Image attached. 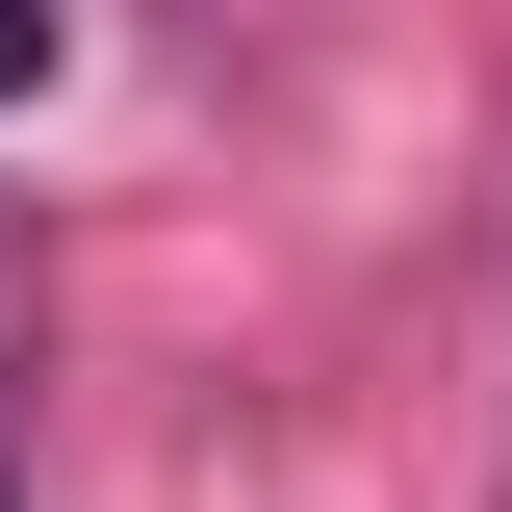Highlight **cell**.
Listing matches in <instances>:
<instances>
[{"mask_svg":"<svg viewBox=\"0 0 512 512\" xmlns=\"http://www.w3.org/2000/svg\"><path fill=\"white\" fill-rule=\"evenodd\" d=\"M26 77H52V0H0V103H26Z\"/></svg>","mask_w":512,"mask_h":512,"instance_id":"cell-1","label":"cell"},{"mask_svg":"<svg viewBox=\"0 0 512 512\" xmlns=\"http://www.w3.org/2000/svg\"><path fill=\"white\" fill-rule=\"evenodd\" d=\"M0 512H26V436H0Z\"/></svg>","mask_w":512,"mask_h":512,"instance_id":"cell-2","label":"cell"}]
</instances>
